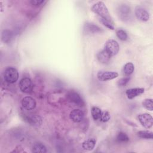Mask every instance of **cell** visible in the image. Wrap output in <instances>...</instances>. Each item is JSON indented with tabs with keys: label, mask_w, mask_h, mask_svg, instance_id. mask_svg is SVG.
Here are the masks:
<instances>
[{
	"label": "cell",
	"mask_w": 153,
	"mask_h": 153,
	"mask_svg": "<svg viewBox=\"0 0 153 153\" xmlns=\"http://www.w3.org/2000/svg\"><path fill=\"white\" fill-rule=\"evenodd\" d=\"M91 11L100 16V18L111 20V18L106 5L102 1L95 3L91 8Z\"/></svg>",
	"instance_id": "1"
},
{
	"label": "cell",
	"mask_w": 153,
	"mask_h": 153,
	"mask_svg": "<svg viewBox=\"0 0 153 153\" xmlns=\"http://www.w3.org/2000/svg\"><path fill=\"white\" fill-rule=\"evenodd\" d=\"M4 78L6 82L10 84L14 83L19 78L18 71L14 67H8L4 71Z\"/></svg>",
	"instance_id": "2"
},
{
	"label": "cell",
	"mask_w": 153,
	"mask_h": 153,
	"mask_svg": "<svg viewBox=\"0 0 153 153\" xmlns=\"http://www.w3.org/2000/svg\"><path fill=\"white\" fill-rule=\"evenodd\" d=\"M118 43L114 39H108L105 45L104 50L111 56H115L119 51Z\"/></svg>",
	"instance_id": "3"
},
{
	"label": "cell",
	"mask_w": 153,
	"mask_h": 153,
	"mask_svg": "<svg viewBox=\"0 0 153 153\" xmlns=\"http://www.w3.org/2000/svg\"><path fill=\"white\" fill-rule=\"evenodd\" d=\"M138 120L142 126L146 128H150L153 124V118L148 113L140 114L138 115Z\"/></svg>",
	"instance_id": "4"
},
{
	"label": "cell",
	"mask_w": 153,
	"mask_h": 153,
	"mask_svg": "<svg viewBox=\"0 0 153 153\" xmlns=\"http://www.w3.org/2000/svg\"><path fill=\"white\" fill-rule=\"evenodd\" d=\"M19 87L20 90L26 93H30L32 91L33 85L32 80L27 77L23 78L19 82Z\"/></svg>",
	"instance_id": "5"
},
{
	"label": "cell",
	"mask_w": 153,
	"mask_h": 153,
	"mask_svg": "<svg viewBox=\"0 0 153 153\" xmlns=\"http://www.w3.org/2000/svg\"><path fill=\"white\" fill-rule=\"evenodd\" d=\"M118 76V74L117 72L114 71H101L98 72L97 74V78L99 81H106L111 80L117 78Z\"/></svg>",
	"instance_id": "6"
},
{
	"label": "cell",
	"mask_w": 153,
	"mask_h": 153,
	"mask_svg": "<svg viewBox=\"0 0 153 153\" xmlns=\"http://www.w3.org/2000/svg\"><path fill=\"white\" fill-rule=\"evenodd\" d=\"M68 100L78 106H82L84 105V102L80 95L74 91H71L68 93Z\"/></svg>",
	"instance_id": "7"
},
{
	"label": "cell",
	"mask_w": 153,
	"mask_h": 153,
	"mask_svg": "<svg viewBox=\"0 0 153 153\" xmlns=\"http://www.w3.org/2000/svg\"><path fill=\"white\" fill-rule=\"evenodd\" d=\"M135 16L137 19L142 22L148 21L150 17L149 13L145 8L140 6H137L136 7Z\"/></svg>",
	"instance_id": "8"
},
{
	"label": "cell",
	"mask_w": 153,
	"mask_h": 153,
	"mask_svg": "<svg viewBox=\"0 0 153 153\" xmlns=\"http://www.w3.org/2000/svg\"><path fill=\"white\" fill-rule=\"evenodd\" d=\"M22 105L26 110H32L36 107V101L30 96H26L22 100Z\"/></svg>",
	"instance_id": "9"
},
{
	"label": "cell",
	"mask_w": 153,
	"mask_h": 153,
	"mask_svg": "<svg viewBox=\"0 0 153 153\" xmlns=\"http://www.w3.org/2000/svg\"><path fill=\"white\" fill-rule=\"evenodd\" d=\"M23 119L27 123L34 126H39L42 124L41 118L36 115H25L24 114Z\"/></svg>",
	"instance_id": "10"
},
{
	"label": "cell",
	"mask_w": 153,
	"mask_h": 153,
	"mask_svg": "<svg viewBox=\"0 0 153 153\" xmlns=\"http://www.w3.org/2000/svg\"><path fill=\"white\" fill-rule=\"evenodd\" d=\"M84 33H96L103 32V29L99 27L98 26L89 22H87L84 24Z\"/></svg>",
	"instance_id": "11"
},
{
	"label": "cell",
	"mask_w": 153,
	"mask_h": 153,
	"mask_svg": "<svg viewBox=\"0 0 153 153\" xmlns=\"http://www.w3.org/2000/svg\"><path fill=\"white\" fill-rule=\"evenodd\" d=\"M84 116V112L81 110L78 109L72 110L69 114V117L71 120H72V121L75 123L81 122L83 120Z\"/></svg>",
	"instance_id": "12"
},
{
	"label": "cell",
	"mask_w": 153,
	"mask_h": 153,
	"mask_svg": "<svg viewBox=\"0 0 153 153\" xmlns=\"http://www.w3.org/2000/svg\"><path fill=\"white\" fill-rule=\"evenodd\" d=\"M145 91V89L143 88H133L127 89L126 91V94L127 97L129 99H132L142 93Z\"/></svg>",
	"instance_id": "13"
},
{
	"label": "cell",
	"mask_w": 153,
	"mask_h": 153,
	"mask_svg": "<svg viewBox=\"0 0 153 153\" xmlns=\"http://www.w3.org/2000/svg\"><path fill=\"white\" fill-rule=\"evenodd\" d=\"M97 58L101 63L107 64L109 62L111 56L103 49L97 53Z\"/></svg>",
	"instance_id": "14"
},
{
	"label": "cell",
	"mask_w": 153,
	"mask_h": 153,
	"mask_svg": "<svg viewBox=\"0 0 153 153\" xmlns=\"http://www.w3.org/2000/svg\"><path fill=\"white\" fill-rule=\"evenodd\" d=\"M96 140L94 138H88V139L84 140L82 143V148L84 150L91 151L95 146Z\"/></svg>",
	"instance_id": "15"
},
{
	"label": "cell",
	"mask_w": 153,
	"mask_h": 153,
	"mask_svg": "<svg viewBox=\"0 0 153 153\" xmlns=\"http://www.w3.org/2000/svg\"><path fill=\"white\" fill-rule=\"evenodd\" d=\"M32 151L35 153H45L47 152V148L41 142H36L33 144Z\"/></svg>",
	"instance_id": "16"
},
{
	"label": "cell",
	"mask_w": 153,
	"mask_h": 153,
	"mask_svg": "<svg viewBox=\"0 0 153 153\" xmlns=\"http://www.w3.org/2000/svg\"><path fill=\"white\" fill-rule=\"evenodd\" d=\"M119 15L122 19H126L130 13V8L128 6L126 5H122L119 7L118 9Z\"/></svg>",
	"instance_id": "17"
},
{
	"label": "cell",
	"mask_w": 153,
	"mask_h": 153,
	"mask_svg": "<svg viewBox=\"0 0 153 153\" xmlns=\"http://www.w3.org/2000/svg\"><path fill=\"white\" fill-rule=\"evenodd\" d=\"M102 112V110L97 106H93L91 109V114L93 120L95 121L100 120Z\"/></svg>",
	"instance_id": "18"
},
{
	"label": "cell",
	"mask_w": 153,
	"mask_h": 153,
	"mask_svg": "<svg viewBox=\"0 0 153 153\" xmlns=\"http://www.w3.org/2000/svg\"><path fill=\"white\" fill-rule=\"evenodd\" d=\"M134 69V65L131 62H128L124 66L123 72L126 76H128L133 72Z\"/></svg>",
	"instance_id": "19"
},
{
	"label": "cell",
	"mask_w": 153,
	"mask_h": 153,
	"mask_svg": "<svg viewBox=\"0 0 153 153\" xmlns=\"http://www.w3.org/2000/svg\"><path fill=\"white\" fill-rule=\"evenodd\" d=\"M2 40L5 43H8L13 38V33L9 30H4L2 32Z\"/></svg>",
	"instance_id": "20"
},
{
	"label": "cell",
	"mask_w": 153,
	"mask_h": 153,
	"mask_svg": "<svg viewBox=\"0 0 153 153\" xmlns=\"http://www.w3.org/2000/svg\"><path fill=\"white\" fill-rule=\"evenodd\" d=\"M137 135L139 136V137L146 139H152L153 137V133L148 130L139 131L137 132Z\"/></svg>",
	"instance_id": "21"
},
{
	"label": "cell",
	"mask_w": 153,
	"mask_h": 153,
	"mask_svg": "<svg viewBox=\"0 0 153 153\" xmlns=\"http://www.w3.org/2000/svg\"><path fill=\"white\" fill-rule=\"evenodd\" d=\"M142 106L145 109L152 111L153 110V102L152 99H146L142 102Z\"/></svg>",
	"instance_id": "22"
},
{
	"label": "cell",
	"mask_w": 153,
	"mask_h": 153,
	"mask_svg": "<svg viewBox=\"0 0 153 153\" xmlns=\"http://www.w3.org/2000/svg\"><path fill=\"white\" fill-rule=\"evenodd\" d=\"M117 37L121 41L127 40L128 36L126 32L123 29H118L116 32Z\"/></svg>",
	"instance_id": "23"
},
{
	"label": "cell",
	"mask_w": 153,
	"mask_h": 153,
	"mask_svg": "<svg viewBox=\"0 0 153 153\" xmlns=\"http://www.w3.org/2000/svg\"><path fill=\"white\" fill-rule=\"evenodd\" d=\"M100 21L104 26H105L108 29H111V30L114 29V26L113 23L111 20H109L105 19L100 17Z\"/></svg>",
	"instance_id": "24"
},
{
	"label": "cell",
	"mask_w": 153,
	"mask_h": 153,
	"mask_svg": "<svg viewBox=\"0 0 153 153\" xmlns=\"http://www.w3.org/2000/svg\"><path fill=\"white\" fill-rule=\"evenodd\" d=\"M117 140H118L120 142H126L129 140V137L125 133H124L123 131H120L117 134Z\"/></svg>",
	"instance_id": "25"
},
{
	"label": "cell",
	"mask_w": 153,
	"mask_h": 153,
	"mask_svg": "<svg viewBox=\"0 0 153 153\" xmlns=\"http://www.w3.org/2000/svg\"><path fill=\"white\" fill-rule=\"evenodd\" d=\"M130 78L129 76H126L124 77L123 78H121L119 79L117 82V85L119 87H124L126 85V84L129 82Z\"/></svg>",
	"instance_id": "26"
},
{
	"label": "cell",
	"mask_w": 153,
	"mask_h": 153,
	"mask_svg": "<svg viewBox=\"0 0 153 153\" xmlns=\"http://www.w3.org/2000/svg\"><path fill=\"white\" fill-rule=\"evenodd\" d=\"M110 119V115L109 112L106 111H102L101 117H100V121L102 122H107Z\"/></svg>",
	"instance_id": "27"
},
{
	"label": "cell",
	"mask_w": 153,
	"mask_h": 153,
	"mask_svg": "<svg viewBox=\"0 0 153 153\" xmlns=\"http://www.w3.org/2000/svg\"><path fill=\"white\" fill-rule=\"evenodd\" d=\"M30 2L32 5H34L36 6H39V5L44 4V3L46 2V1L44 0H32L30 1Z\"/></svg>",
	"instance_id": "28"
}]
</instances>
